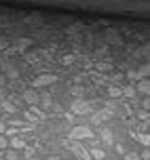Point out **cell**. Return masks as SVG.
I'll use <instances>...</instances> for the list:
<instances>
[{
	"label": "cell",
	"mask_w": 150,
	"mask_h": 160,
	"mask_svg": "<svg viewBox=\"0 0 150 160\" xmlns=\"http://www.w3.org/2000/svg\"><path fill=\"white\" fill-rule=\"evenodd\" d=\"M70 112L76 116H87V114L93 112V105H91V101H87V99H74L70 103Z\"/></svg>",
	"instance_id": "1"
},
{
	"label": "cell",
	"mask_w": 150,
	"mask_h": 160,
	"mask_svg": "<svg viewBox=\"0 0 150 160\" xmlns=\"http://www.w3.org/2000/svg\"><path fill=\"white\" fill-rule=\"evenodd\" d=\"M95 133L91 131V127H85V124H80V127H74L70 131V137L72 139H76V141H83V139H91Z\"/></svg>",
	"instance_id": "2"
},
{
	"label": "cell",
	"mask_w": 150,
	"mask_h": 160,
	"mask_svg": "<svg viewBox=\"0 0 150 160\" xmlns=\"http://www.w3.org/2000/svg\"><path fill=\"white\" fill-rule=\"evenodd\" d=\"M53 82H57V76H55V74H40L38 78L34 80V87H36V88H42V87L53 84Z\"/></svg>",
	"instance_id": "3"
},
{
	"label": "cell",
	"mask_w": 150,
	"mask_h": 160,
	"mask_svg": "<svg viewBox=\"0 0 150 160\" xmlns=\"http://www.w3.org/2000/svg\"><path fill=\"white\" fill-rule=\"evenodd\" d=\"M91 114H93L91 122H95V124H102V122H106L108 118H112V110H110V105H108V108H104V110H99V112H91Z\"/></svg>",
	"instance_id": "4"
},
{
	"label": "cell",
	"mask_w": 150,
	"mask_h": 160,
	"mask_svg": "<svg viewBox=\"0 0 150 160\" xmlns=\"http://www.w3.org/2000/svg\"><path fill=\"white\" fill-rule=\"evenodd\" d=\"M148 65H142V68H140V70H137V72H133V70H129V72H127V78L129 80H140V78H146V76H148Z\"/></svg>",
	"instance_id": "5"
},
{
	"label": "cell",
	"mask_w": 150,
	"mask_h": 160,
	"mask_svg": "<svg viewBox=\"0 0 150 160\" xmlns=\"http://www.w3.org/2000/svg\"><path fill=\"white\" fill-rule=\"evenodd\" d=\"M24 101L28 105H36V103H38V95H36V91H25V93H24Z\"/></svg>",
	"instance_id": "6"
},
{
	"label": "cell",
	"mask_w": 150,
	"mask_h": 160,
	"mask_svg": "<svg viewBox=\"0 0 150 160\" xmlns=\"http://www.w3.org/2000/svg\"><path fill=\"white\" fill-rule=\"evenodd\" d=\"M70 150L76 154V156H83V158H91V156L87 154V150H85V148H83L80 143H72V145H70Z\"/></svg>",
	"instance_id": "7"
},
{
	"label": "cell",
	"mask_w": 150,
	"mask_h": 160,
	"mask_svg": "<svg viewBox=\"0 0 150 160\" xmlns=\"http://www.w3.org/2000/svg\"><path fill=\"white\" fill-rule=\"evenodd\" d=\"M148 91H150V87H148V80L140 78V82H137V87H135V93H142V95H148Z\"/></svg>",
	"instance_id": "8"
},
{
	"label": "cell",
	"mask_w": 150,
	"mask_h": 160,
	"mask_svg": "<svg viewBox=\"0 0 150 160\" xmlns=\"http://www.w3.org/2000/svg\"><path fill=\"white\" fill-rule=\"evenodd\" d=\"M102 141L106 145H112V143H114V135H112L108 128H104V131H102Z\"/></svg>",
	"instance_id": "9"
},
{
	"label": "cell",
	"mask_w": 150,
	"mask_h": 160,
	"mask_svg": "<svg viewBox=\"0 0 150 160\" xmlns=\"http://www.w3.org/2000/svg\"><path fill=\"white\" fill-rule=\"evenodd\" d=\"M11 145H13V148H17V150H24V148H25V141L21 139V137H13V139H11Z\"/></svg>",
	"instance_id": "10"
},
{
	"label": "cell",
	"mask_w": 150,
	"mask_h": 160,
	"mask_svg": "<svg viewBox=\"0 0 150 160\" xmlns=\"http://www.w3.org/2000/svg\"><path fill=\"white\" fill-rule=\"evenodd\" d=\"M121 93H123L125 97H133L135 95V87H133V84H127V87L121 88Z\"/></svg>",
	"instance_id": "11"
},
{
	"label": "cell",
	"mask_w": 150,
	"mask_h": 160,
	"mask_svg": "<svg viewBox=\"0 0 150 160\" xmlns=\"http://www.w3.org/2000/svg\"><path fill=\"white\" fill-rule=\"evenodd\" d=\"M108 95H110V97H123V93H121V87H114V84H110V87H108Z\"/></svg>",
	"instance_id": "12"
},
{
	"label": "cell",
	"mask_w": 150,
	"mask_h": 160,
	"mask_svg": "<svg viewBox=\"0 0 150 160\" xmlns=\"http://www.w3.org/2000/svg\"><path fill=\"white\" fill-rule=\"evenodd\" d=\"M95 68H97L99 72H110L112 63H108V61H99V63H95Z\"/></svg>",
	"instance_id": "13"
},
{
	"label": "cell",
	"mask_w": 150,
	"mask_h": 160,
	"mask_svg": "<svg viewBox=\"0 0 150 160\" xmlns=\"http://www.w3.org/2000/svg\"><path fill=\"white\" fill-rule=\"evenodd\" d=\"M0 108H2V110H4V112H15V105L11 103V101H8V99H4V101H2V103H0Z\"/></svg>",
	"instance_id": "14"
},
{
	"label": "cell",
	"mask_w": 150,
	"mask_h": 160,
	"mask_svg": "<svg viewBox=\"0 0 150 160\" xmlns=\"http://www.w3.org/2000/svg\"><path fill=\"white\" fill-rule=\"evenodd\" d=\"M89 156H91V158H99V160H104V158H106V152H104V150H93V152L89 154Z\"/></svg>",
	"instance_id": "15"
},
{
	"label": "cell",
	"mask_w": 150,
	"mask_h": 160,
	"mask_svg": "<svg viewBox=\"0 0 150 160\" xmlns=\"http://www.w3.org/2000/svg\"><path fill=\"white\" fill-rule=\"evenodd\" d=\"M74 59H76L74 55H66V57H62V63L63 65H72V63H74Z\"/></svg>",
	"instance_id": "16"
},
{
	"label": "cell",
	"mask_w": 150,
	"mask_h": 160,
	"mask_svg": "<svg viewBox=\"0 0 150 160\" xmlns=\"http://www.w3.org/2000/svg\"><path fill=\"white\" fill-rule=\"evenodd\" d=\"M135 139H137V141H140L142 145H148V143H150L148 135H137V133H135Z\"/></svg>",
	"instance_id": "17"
},
{
	"label": "cell",
	"mask_w": 150,
	"mask_h": 160,
	"mask_svg": "<svg viewBox=\"0 0 150 160\" xmlns=\"http://www.w3.org/2000/svg\"><path fill=\"white\" fill-rule=\"evenodd\" d=\"M7 145H8V139H7L4 135H0V150H4Z\"/></svg>",
	"instance_id": "18"
},
{
	"label": "cell",
	"mask_w": 150,
	"mask_h": 160,
	"mask_svg": "<svg viewBox=\"0 0 150 160\" xmlns=\"http://www.w3.org/2000/svg\"><path fill=\"white\" fill-rule=\"evenodd\" d=\"M28 44H30V40H28V38H21V40H19V48H25Z\"/></svg>",
	"instance_id": "19"
},
{
	"label": "cell",
	"mask_w": 150,
	"mask_h": 160,
	"mask_svg": "<svg viewBox=\"0 0 150 160\" xmlns=\"http://www.w3.org/2000/svg\"><path fill=\"white\" fill-rule=\"evenodd\" d=\"M72 95H74V97H76V95H83V88H80V87H74V88H72Z\"/></svg>",
	"instance_id": "20"
},
{
	"label": "cell",
	"mask_w": 150,
	"mask_h": 160,
	"mask_svg": "<svg viewBox=\"0 0 150 160\" xmlns=\"http://www.w3.org/2000/svg\"><path fill=\"white\" fill-rule=\"evenodd\" d=\"M112 80H114V82H121V80H123V74H114Z\"/></svg>",
	"instance_id": "21"
},
{
	"label": "cell",
	"mask_w": 150,
	"mask_h": 160,
	"mask_svg": "<svg viewBox=\"0 0 150 160\" xmlns=\"http://www.w3.org/2000/svg\"><path fill=\"white\" fill-rule=\"evenodd\" d=\"M140 118H142V120H148V110H146V112H140Z\"/></svg>",
	"instance_id": "22"
},
{
	"label": "cell",
	"mask_w": 150,
	"mask_h": 160,
	"mask_svg": "<svg viewBox=\"0 0 150 160\" xmlns=\"http://www.w3.org/2000/svg\"><path fill=\"white\" fill-rule=\"evenodd\" d=\"M4 128H7V124H4V122H0V133H4Z\"/></svg>",
	"instance_id": "23"
},
{
	"label": "cell",
	"mask_w": 150,
	"mask_h": 160,
	"mask_svg": "<svg viewBox=\"0 0 150 160\" xmlns=\"http://www.w3.org/2000/svg\"><path fill=\"white\" fill-rule=\"evenodd\" d=\"M0 158H2V152H0Z\"/></svg>",
	"instance_id": "24"
}]
</instances>
